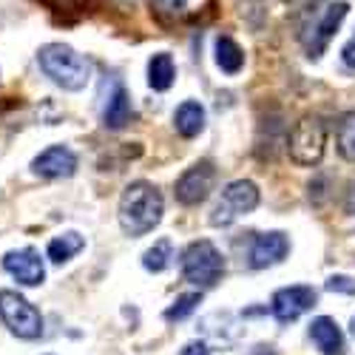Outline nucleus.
<instances>
[{
    "instance_id": "nucleus-1",
    "label": "nucleus",
    "mask_w": 355,
    "mask_h": 355,
    "mask_svg": "<svg viewBox=\"0 0 355 355\" xmlns=\"http://www.w3.org/2000/svg\"><path fill=\"white\" fill-rule=\"evenodd\" d=\"M165 214L162 193L151 182H131L120 196V227L128 236L151 233Z\"/></svg>"
},
{
    "instance_id": "nucleus-2",
    "label": "nucleus",
    "mask_w": 355,
    "mask_h": 355,
    "mask_svg": "<svg viewBox=\"0 0 355 355\" xmlns=\"http://www.w3.org/2000/svg\"><path fill=\"white\" fill-rule=\"evenodd\" d=\"M37 63L43 74L54 83L66 88V92H80L92 80V63L85 60L80 51H74L66 43H49L37 51Z\"/></svg>"
},
{
    "instance_id": "nucleus-3",
    "label": "nucleus",
    "mask_w": 355,
    "mask_h": 355,
    "mask_svg": "<svg viewBox=\"0 0 355 355\" xmlns=\"http://www.w3.org/2000/svg\"><path fill=\"white\" fill-rule=\"evenodd\" d=\"M225 273V259L211 239L191 242L182 253V276L196 287H214Z\"/></svg>"
},
{
    "instance_id": "nucleus-4",
    "label": "nucleus",
    "mask_w": 355,
    "mask_h": 355,
    "mask_svg": "<svg viewBox=\"0 0 355 355\" xmlns=\"http://www.w3.org/2000/svg\"><path fill=\"white\" fill-rule=\"evenodd\" d=\"M0 321L9 327L12 336L35 341L43 336V315L40 310L23 299L17 290H0Z\"/></svg>"
},
{
    "instance_id": "nucleus-5",
    "label": "nucleus",
    "mask_w": 355,
    "mask_h": 355,
    "mask_svg": "<svg viewBox=\"0 0 355 355\" xmlns=\"http://www.w3.org/2000/svg\"><path fill=\"white\" fill-rule=\"evenodd\" d=\"M327 148V131L315 116H302L287 137V154L295 165H318Z\"/></svg>"
},
{
    "instance_id": "nucleus-6",
    "label": "nucleus",
    "mask_w": 355,
    "mask_h": 355,
    "mask_svg": "<svg viewBox=\"0 0 355 355\" xmlns=\"http://www.w3.org/2000/svg\"><path fill=\"white\" fill-rule=\"evenodd\" d=\"M259 199H261V196H259L256 182H250V180H236V182H230V185L222 191L219 205L214 208L211 225H214V227H227V225H233L239 216L253 214V211L259 208Z\"/></svg>"
},
{
    "instance_id": "nucleus-7",
    "label": "nucleus",
    "mask_w": 355,
    "mask_h": 355,
    "mask_svg": "<svg viewBox=\"0 0 355 355\" xmlns=\"http://www.w3.org/2000/svg\"><path fill=\"white\" fill-rule=\"evenodd\" d=\"M349 12V3H344V0H336V3H327L318 15L315 20L307 26V32L302 35V43L307 49V57H313V60H318V57L324 54V49L330 46L333 35L338 32V26L344 23Z\"/></svg>"
},
{
    "instance_id": "nucleus-8",
    "label": "nucleus",
    "mask_w": 355,
    "mask_h": 355,
    "mask_svg": "<svg viewBox=\"0 0 355 355\" xmlns=\"http://www.w3.org/2000/svg\"><path fill=\"white\" fill-rule=\"evenodd\" d=\"M214 182H216V168L214 162L202 159L196 165H191L180 180H176V199L185 208H193V205H202L205 199L211 196L214 191Z\"/></svg>"
},
{
    "instance_id": "nucleus-9",
    "label": "nucleus",
    "mask_w": 355,
    "mask_h": 355,
    "mask_svg": "<svg viewBox=\"0 0 355 355\" xmlns=\"http://www.w3.org/2000/svg\"><path fill=\"white\" fill-rule=\"evenodd\" d=\"M315 290L307 287V284H293V287H282L276 295H273V302H270V313L276 321L282 324H290L295 318H302L307 310L315 307Z\"/></svg>"
},
{
    "instance_id": "nucleus-10",
    "label": "nucleus",
    "mask_w": 355,
    "mask_h": 355,
    "mask_svg": "<svg viewBox=\"0 0 355 355\" xmlns=\"http://www.w3.org/2000/svg\"><path fill=\"white\" fill-rule=\"evenodd\" d=\"M3 270L23 287H37L46 279V264L43 256L35 248H20V250H9L3 256Z\"/></svg>"
},
{
    "instance_id": "nucleus-11",
    "label": "nucleus",
    "mask_w": 355,
    "mask_h": 355,
    "mask_svg": "<svg viewBox=\"0 0 355 355\" xmlns=\"http://www.w3.org/2000/svg\"><path fill=\"white\" fill-rule=\"evenodd\" d=\"M32 171L46 180H63V176H74L77 173V154L66 145H51L43 154L35 157Z\"/></svg>"
},
{
    "instance_id": "nucleus-12",
    "label": "nucleus",
    "mask_w": 355,
    "mask_h": 355,
    "mask_svg": "<svg viewBox=\"0 0 355 355\" xmlns=\"http://www.w3.org/2000/svg\"><path fill=\"white\" fill-rule=\"evenodd\" d=\"M287 253H290V239L282 230L261 233L253 239V248H250V268H256V270L273 268V264L287 259Z\"/></svg>"
},
{
    "instance_id": "nucleus-13",
    "label": "nucleus",
    "mask_w": 355,
    "mask_h": 355,
    "mask_svg": "<svg viewBox=\"0 0 355 355\" xmlns=\"http://www.w3.org/2000/svg\"><path fill=\"white\" fill-rule=\"evenodd\" d=\"M103 123L111 131H120V128H125L131 123V97H128L123 83H114L111 85L105 108H103Z\"/></svg>"
},
{
    "instance_id": "nucleus-14",
    "label": "nucleus",
    "mask_w": 355,
    "mask_h": 355,
    "mask_svg": "<svg viewBox=\"0 0 355 355\" xmlns=\"http://www.w3.org/2000/svg\"><path fill=\"white\" fill-rule=\"evenodd\" d=\"M310 338L324 355H344V336L341 327L330 315H318L310 324Z\"/></svg>"
},
{
    "instance_id": "nucleus-15",
    "label": "nucleus",
    "mask_w": 355,
    "mask_h": 355,
    "mask_svg": "<svg viewBox=\"0 0 355 355\" xmlns=\"http://www.w3.org/2000/svg\"><path fill=\"white\" fill-rule=\"evenodd\" d=\"M173 125H176V134L185 137V139H193L205 131V108L196 103V100H188L176 108L173 114Z\"/></svg>"
},
{
    "instance_id": "nucleus-16",
    "label": "nucleus",
    "mask_w": 355,
    "mask_h": 355,
    "mask_svg": "<svg viewBox=\"0 0 355 355\" xmlns=\"http://www.w3.org/2000/svg\"><path fill=\"white\" fill-rule=\"evenodd\" d=\"M176 80V66H173V57L168 51H159L148 60V85L154 92H168Z\"/></svg>"
},
{
    "instance_id": "nucleus-17",
    "label": "nucleus",
    "mask_w": 355,
    "mask_h": 355,
    "mask_svg": "<svg viewBox=\"0 0 355 355\" xmlns=\"http://www.w3.org/2000/svg\"><path fill=\"white\" fill-rule=\"evenodd\" d=\"M216 66H219L225 74H239L242 66H245V51H242V46L236 43L233 37H227V35L216 37Z\"/></svg>"
},
{
    "instance_id": "nucleus-18",
    "label": "nucleus",
    "mask_w": 355,
    "mask_h": 355,
    "mask_svg": "<svg viewBox=\"0 0 355 355\" xmlns=\"http://www.w3.org/2000/svg\"><path fill=\"white\" fill-rule=\"evenodd\" d=\"M83 248H85V239H83L80 233L69 230V233H63V236H54V239L49 242V248H46V256H49L54 264H63V261L74 259Z\"/></svg>"
},
{
    "instance_id": "nucleus-19",
    "label": "nucleus",
    "mask_w": 355,
    "mask_h": 355,
    "mask_svg": "<svg viewBox=\"0 0 355 355\" xmlns=\"http://www.w3.org/2000/svg\"><path fill=\"white\" fill-rule=\"evenodd\" d=\"M171 259H173V245H171V239H159V242H154V248L145 250L142 268L151 270V273H162L168 264H171Z\"/></svg>"
},
{
    "instance_id": "nucleus-20",
    "label": "nucleus",
    "mask_w": 355,
    "mask_h": 355,
    "mask_svg": "<svg viewBox=\"0 0 355 355\" xmlns=\"http://www.w3.org/2000/svg\"><path fill=\"white\" fill-rule=\"evenodd\" d=\"M338 154L347 162H355V111H347L338 123Z\"/></svg>"
},
{
    "instance_id": "nucleus-21",
    "label": "nucleus",
    "mask_w": 355,
    "mask_h": 355,
    "mask_svg": "<svg viewBox=\"0 0 355 355\" xmlns=\"http://www.w3.org/2000/svg\"><path fill=\"white\" fill-rule=\"evenodd\" d=\"M43 3L49 6V12H51L57 20L71 23V20H77L80 15H85V9H88V3H92V0H43Z\"/></svg>"
},
{
    "instance_id": "nucleus-22",
    "label": "nucleus",
    "mask_w": 355,
    "mask_h": 355,
    "mask_svg": "<svg viewBox=\"0 0 355 355\" xmlns=\"http://www.w3.org/2000/svg\"><path fill=\"white\" fill-rule=\"evenodd\" d=\"M148 3H151V15L162 26H171L173 20H180L188 9V0H148Z\"/></svg>"
},
{
    "instance_id": "nucleus-23",
    "label": "nucleus",
    "mask_w": 355,
    "mask_h": 355,
    "mask_svg": "<svg viewBox=\"0 0 355 355\" xmlns=\"http://www.w3.org/2000/svg\"><path fill=\"white\" fill-rule=\"evenodd\" d=\"M196 304H202V293H185V295H180V299H176L165 310V321H182V318H188L196 310Z\"/></svg>"
},
{
    "instance_id": "nucleus-24",
    "label": "nucleus",
    "mask_w": 355,
    "mask_h": 355,
    "mask_svg": "<svg viewBox=\"0 0 355 355\" xmlns=\"http://www.w3.org/2000/svg\"><path fill=\"white\" fill-rule=\"evenodd\" d=\"M327 290H330V293L352 295V293H355V282H352L349 276H330V279H327Z\"/></svg>"
},
{
    "instance_id": "nucleus-25",
    "label": "nucleus",
    "mask_w": 355,
    "mask_h": 355,
    "mask_svg": "<svg viewBox=\"0 0 355 355\" xmlns=\"http://www.w3.org/2000/svg\"><path fill=\"white\" fill-rule=\"evenodd\" d=\"M341 60H344L349 69H355V35L344 43V49H341Z\"/></svg>"
},
{
    "instance_id": "nucleus-26",
    "label": "nucleus",
    "mask_w": 355,
    "mask_h": 355,
    "mask_svg": "<svg viewBox=\"0 0 355 355\" xmlns=\"http://www.w3.org/2000/svg\"><path fill=\"white\" fill-rule=\"evenodd\" d=\"M180 355H211V347L205 344V341H191Z\"/></svg>"
},
{
    "instance_id": "nucleus-27",
    "label": "nucleus",
    "mask_w": 355,
    "mask_h": 355,
    "mask_svg": "<svg viewBox=\"0 0 355 355\" xmlns=\"http://www.w3.org/2000/svg\"><path fill=\"white\" fill-rule=\"evenodd\" d=\"M344 211L355 216V180L347 185V193H344Z\"/></svg>"
},
{
    "instance_id": "nucleus-28",
    "label": "nucleus",
    "mask_w": 355,
    "mask_h": 355,
    "mask_svg": "<svg viewBox=\"0 0 355 355\" xmlns=\"http://www.w3.org/2000/svg\"><path fill=\"white\" fill-rule=\"evenodd\" d=\"M250 355H279L273 347H264V344H259L256 349H250Z\"/></svg>"
},
{
    "instance_id": "nucleus-29",
    "label": "nucleus",
    "mask_w": 355,
    "mask_h": 355,
    "mask_svg": "<svg viewBox=\"0 0 355 355\" xmlns=\"http://www.w3.org/2000/svg\"><path fill=\"white\" fill-rule=\"evenodd\" d=\"M349 333H352V338H355V315H352V321H349Z\"/></svg>"
},
{
    "instance_id": "nucleus-30",
    "label": "nucleus",
    "mask_w": 355,
    "mask_h": 355,
    "mask_svg": "<svg viewBox=\"0 0 355 355\" xmlns=\"http://www.w3.org/2000/svg\"><path fill=\"white\" fill-rule=\"evenodd\" d=\"M287 3H290V0H287Z\"/></svg>"
}]
</instances>
